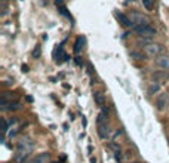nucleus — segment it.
Listing matches in <instances>:
<instances>
[{"label":"nucleus","mask_w":169,"mask_h":163,"mask_svg":"<svg viewBox=\"0 0 169 163\" xmlns=\"http://www.w3.org/2000/svg\"><path fill=\"white\" fill-rule=\"evenodd\" d=\"M33 141L30 138H24L22 141H19L17 145V153H15V160L18 163H24L31 154L33 151Z\"/></svg>","instance_id":"obj_1"},{"label":"nucleus","mask_w":169,"mask_h":163,"mask_svg":"<svg viewBox=\"0 0 169 163\" xmlns=\"http://www.w3.org/2000/svg\"><path fill=\"white\" fill-rule=\"evenodd\" d=\"M97 125H98V135L102 139H105L110 133V126H108V117H105L102 113L98 114L97 117Z\"/></svg>","instance_id":"obj_2"},{"label":"nucleus","mask_w":169,"mask_h":163,"mask_svg":"<svg viewBox=\"0 0 169 163\" xmlns=\"http://www.w3.org/2000/svg\"><path fill=\"white\" fill-rule=\"evenodd\" d=\"M134 30L139 37L142 39H151L156 36V30L150 27L148 24H141V25H134Z\"/></svg>","instance_id":"obj_3"},{"label":"nucleus","mask_w":169,"mask_h":163,"mask_svg":"<svg viewBox=\"0 0 169 163\" xmlns=\"http://www.w3.org/2000/svg\"><path fill=\"white\" fill-rule=\"evenodd\" d=\"M144 52L150 58H157L159 55H162V52H163V46L160 43H148V45L144 46Z\"/></svg>","instance_id":"obj_4"},{"label":"nucleus","mask_w":169,"mask_h":163,"mask_svg":"<svg viewBox=\"0 0 169 163\" xmlns=\"http://www.w3.org/2000/svg\"><path fill=\"white\" fill-rule=\"evenodd\" d=\"M151 80L154 83H159V85H163L169 80V73L166 70H157L151 74Z\"/></svg>","instance_id":"obj_5"},{"label":"nucleus","mask_w":169,"mask_h":163,"mask_svg":"<svg viewBox=\"0 0 169 163\" xmlns=\"http://www.w3.org/2000/svg\"><path fill=\"white\" fill-rule=\"evenodd\" d=\"M169 105V95L168 93H159L156 98V108L157 110H165Z\"/></svg>","instance_id":"obj_6"},{"label":"nucleus","mask_w":169,"mask_h":163,"mask_svg":"<svg viewBox=\"0 0 169 163\" xmlns=\"http://www.w3.org/2000/svg\"><path fill=\"white\" fill-rule=\"evenodd\" d=\"M156 65L162 70H169V55H159L156 58Z\"/></svg>","instance_id":"obj_7"},{"label":"nucleus","mask_w":169,"mask_h":163,"mask_svg":"<svg viewBox=\"0 0 169 163\" xmlns=\"http://www.w3.org/2000/svg\"><path fill=\"white\" fill-rule=\"evenodd\" d=\"M129 18H131V21H132V22H134V25L148 24V18H147V17H144L142 14H139V12H134Z\"/></svg>","instance_id":"obj_8"},{"label":"nucleus","mask_w":169,"mask_h":163,"mask_svg":"<svg viewBox=\"0 0 169 163\" xmlns=\"http://www.w3.org/2000/svg\"><path fill=\"white\" fill-rule=\"evenodd\" d=\"M116 18H117L119 22H120L123 27H126V28H129V27H132V25H134V22L131 21V18H129L128 15L122 14V12H117V14H116Z\"/></svg>","instance_id":"obj_9"},{"label":"nucleus","mask_w":169,"mask_h":163,"mask_svg":"<svg viewBox=\"0 0 169 163\" xmlns=\"http://www.w3.org/2000/svg\"><path fill=\"white\" fill-rule=\"evenodd\" d=\"M94 99H95L97 107H100V108H104L105 107V95L102 92H100V91L94 92Z\"/></svg>","instance_id":"obj_10"},{"label":"nucleus","mask_w":169,"mask_h":163,"mask_svg":"<svg viewBox=\"0 0 169 163\" xmlns=\"http://www.w3.org/2000/svg\"><path fill=\"white\" fill-rule=\"evenodd\" d=\"M49 160H51V154L49 153H40L31 160V163H49Z\"/></svg>","instance_id":"obj_11"},{"label":"nucleus","mask_w":169,"mask_h":163,"mask_svg":"<svg viewBox=\"0 0 169 163\" xmlns=\"http://www.w3.org/2000/svg\"><path fill=\"white\" fill-rule=\"evenodd\" d=\"M84 43H86V40H84L83 36H79L76 39V43H74V52H76V54H80V52L83 51Z\"/></svg>","instance_id":"obj_12"},{"label":"nucleus","mask_w":169,"mask_h":163,"mask_svg":"<svg viewBox=\"0 0 169 163\" xmlns=\"http://www.w3.org/2000/svg\"><path fill=\"white\" fill-rule=\"evenodd\" d=\"M131 56L139 61V59H145V52H141V51H131Z\"/></svg>","instance_id":"obj_13"},{"label":"nucleus","mask_w":169,"mask_h":163,"mask_svg":"<svg viewBox=\"0 0 169 163\" xmlns=\"http://www.w3.org/2000/svg\"><path fill=\"white\" fill-rule=\"evenodd\" d=\"M142 5L145 8V11H153L154 9V0H142Z\"/></svg>","instance_id":"obj_14"},{"label":"nucleus","mask_w":169,"mask_h":163,"mask_svg":"<svg viewBox=\"0 0 169 163\" xmlns=\"http://www.w3.org/2000/svg\"><path fill=\"white\" fill-rule=\"evenodd\" d=\"M159 91H160V85H159V83H154V82H153L151 85H150V88H148V93L154 95L156 92H159Z\"/></svg>","instance_id":"obj_15"},{"label":"nucleus","mask_w":169,"mask_h":163,"mask_svg":"<svg viewBox=\"0 0 169 163\" xmlns=\"http://www.w3.org/2000/svg\"><path fill=\"white\" fill-rule=\"evenodd\" d=\"M40 55H42V49H40V46H36V49L33 51V56L34 58H40Z\"/></svg>","instance_id":"obj_16"},{"label":"nucleus","mask_w":169,"mask_h":163,"mask_svg":"<svg viewBox=\"0 0 169 163\" xmlns=\"http://www.w3.org/2000/svg\"><path fill=\"white\" fill-rule=\"evenodd\" d=\"M55 3H56V6H58V8L64 6V0H55Z\"/></svg>","instance_id":"obj_17"},{"label":"nucleus","mask_w":169,"mask_h":163,"mask_svg":"<svg viewBox=\"0 0 169 163\" xmlns=\"http://www.w3.org/2000/svg\"><path fill=\"white\" fill-rule=\"evenodd\" d=\"M22 71H28V67L27 65H22Z\"/></svg>","instance_id":"obj_18"},{"label":"nucleus","mask_w":169,"mask_h":163,"mask_svg":"<svg viewBox=\"0 0 169 163\" xmlns=\"http://www.w3.org/2000/svg\"><path fill=\"white\" fill-rule=\"evenodd\" d=\"M91 163H97V159L95 157H91Z\"/></svg>","instance_id":"obj_19"},{"label":"nucleus","mask_w":169,"mask_h":163,"mask_svg":"<svg viewBox=\"0 0 169 163\" xmlns=\"http://www.w3.org/2000/svg\"><path fill=\"white\" fill-rule=\"evenodd\" d=\"M52 163H61V162H52Z\"/></svg>","instance_id":"obj_20"},{"label":"nucleus","mask_w":169,"mask_h":163,"mask_svg":"<svg viewBox=\"0 0 169 163\" xmlns=\"http://www.w3.org/2000/svg\"><path fill=\"white\" fill-rule=\"evenodd\" d=\"M134 163H141V162H134Z\"/></svg>","instance_id":"obj_21"}]
</instances>
